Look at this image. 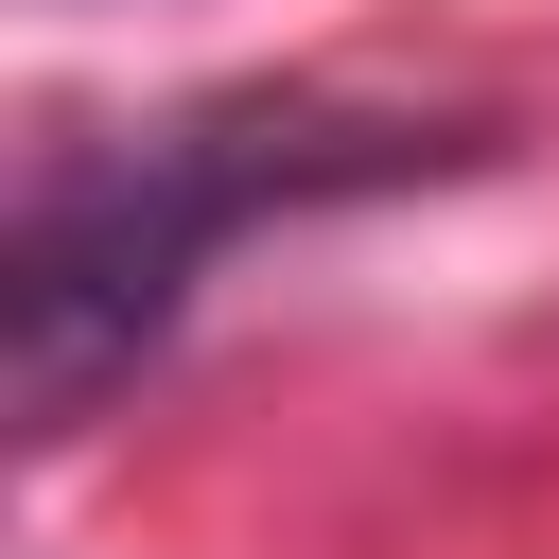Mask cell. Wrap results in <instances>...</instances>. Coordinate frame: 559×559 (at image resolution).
<instances>
[{
  "instance_id": "cell-1",
  "label": "cell",
  "mask_w": 559,
  "mask_h": 559,
  "mask_svg": "<svg viewBox=\"0 0 559 559\" xmlns=\"http://www.w3.org/2000/svg\"><path fill=\"white\" fill-rule=\"evenodd\" d=\"M402 157H419L402 122L227 105V122H157V140H122V157L35 175V210H17V419L70 437V419L175 332L192 262H210L227 227H262V210H297V192H332V175H402Z\"/></svg>"
}]
</instances>
